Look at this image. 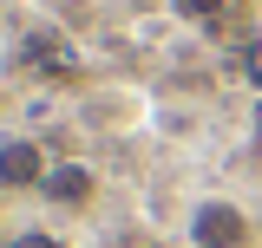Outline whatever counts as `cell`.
Instances as JSON below:
<instances>
[{
  "instance_id": "obj_6",
  "label": "cell",
  "mask_w": 262,
  "mask_h": 248,
  "mask_svg": "<svg viewBox=\"0 0 262 248\" xmlns=\"http://www.w3.org/2000/svg\"><path fill=\"white\" fill-rule=\"evenodd\" d=\"M256 131H262V124H256Z\"/></svg>"
},
{
  "instance_id": "obj_3",
  "label": "cell",
  "mask_w": 262,
  "mask_h": 248,
  "mask_svg": "<svg viewBox=\"0 0 262 248\" xmlns=\"http://www.w3.org/2000/svg\"><path fill=\"white\" fill-rule=\"evenodd\" d=\"M46 170H53V163H46V151H39L33 137H7V144H0V183L7 189H39Z\"/></svg>"
},
{
  "instance_id": "obj_4",
  "label": "cell",
  "mask_w": 262,
  "mask_h": 248,
  "mask_svg": "<svg viewBox=\"0 0 262 248\" xmlns=\"http://www.w3.org/2000/svg\"><path fill=\"white\" fill-rule=\"evenodd\" d=\"M170 7H177V20H196V27H203V20H223L229 0H170Z\"/></svg>"
},
{
  "instance_id": "obj_1",
  "label": "cell",
  "mask_w": 262,
  "mask_h": 248,
  "mask_svg": "<svg viewBox=\"0 0 262 248\" xmlns=\"http://www.w3.org/2000/svg\"><path fill=\"white\" fill-rule=\"evenodd\" d=\"M190 242L196 248H249V209L229 196H203L190 209Z\"/></svg>"
},
{
  "instance_id": "obj_5",
  "label": "cell",
  "mask_w": 262,
  "mask_h": 248,
  "mask_svg": "<svg viewBox=\"0 0 262 248\" xmlns=\"http://www.w3.org/2000/svg\"><path fill=\"white\" fill-rule=\"evenodd\" d=\"M0 248H66V242L53 235V229H20V235H7Z\"/></svg>"
},
{
  "instance_id": "obj_2",
  "label": "cell",
  "mask_w": 262,
  "mask_h": 248,
  "mask_svg": "<svg viewBox=\"0 0 262 248\" xmlns=\"http://www.w3.org/2000/svg\"><path fill=\"white\" fill-rule=\"evenodd\" d=\"M39 196H46L53 209H92L98 177L85 170V163H53V170H46V183H39Z\"/></svg>"
}]
</instances>
